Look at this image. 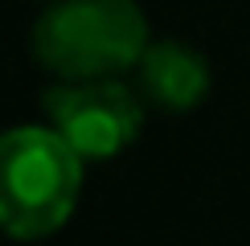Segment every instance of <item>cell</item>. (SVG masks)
I'll list each match as a JSON object with an SVG mask.
<instances>
[{
  "instance_id": "277c9868",
  "label": "cell",
  "mask_w": 250,
  "mask_h": 246,
  "mask_svg": "<svg viewBox=\"0 0 250 246\" xmlns=\"http://www.w3.org/2000/svg\"><path fill=\"white\" fill-rule=\"evenodd\" d=\"M140 86L152 102L164 111H193L197 102L209 95V66L197 49L181 41H148L144 58L135 62Z\"/></svg>"
},
{
  "instance_id": "7a4b0ae2",
  "label": "cell",
  "mask_w": 250,
  "mask_h": 246,
  "mask_svg": "<svg viewBox=\"0 0 250 246\" xmlns=\"http://www.w3.org/2000/svg\"><path fill=\"white\" fill-rule=\"evenodd\" d=\"M148 41V17L135 0H58L29 33L33 58L66 82L127 74Z\"/></svg>"
},
{
  "instance_id": "6da1fadb",
  "label": "cell",
  "mask_w": 250,
  "mask_h": 246,
  "mask_svg": "<svg viewBox=\"0 0 250 246\" xmlns=\"http://www.w3.org/2000/svg\"><path fill=\"white\" fill-rule=\"evenodd\" d=\"M82 193V156L54 127L0 131V234L37 242L70 222Z\"/></svg>"
},
{
  "instance_id": "3957f363",
  "label": "cell",
  "mask_w": 250,
  "mask_h": 246,
  "mask_svg": "<svg viewBox=\"0 0 250 246\" xmlns=\"http://www.w3.org/2000/svg\"><path fill=\"white\" fill-rule=\"evenodd\" d=\"M45 115L82 160L119 156L144 127V102L119 78H82L45 90Z\"/></svg>"
}]
</instances>
